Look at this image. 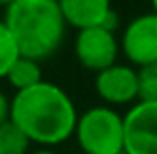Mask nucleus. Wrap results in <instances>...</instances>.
<instances>
[{
	"mask_svg": "<svg viewBox=\"0 0 157 154\" xmlns=\"http://www.w3.org/2000/svg\"><path fill=\"white\" fill-rule=\"evenodd\" d=\"M123 123L125 154H157V103H134Z\"/></svg>",
	"mask_w": 157,
	"mask_h": 154,
	"instance_id": "423d86ee",
	"label": "nucleus"
},
{
	"mask_svg": "<svg viewBox=\"0 0 157 154\" xmlns=\"http://www.w3.org/2000/svg\"><path fill=\"white\" fill-rule=\"evenodd\" d=\"M30 154H55L53 150H47V148H43V150H36V152H30Z\"/></svg>",
	"mask_w": 157,
	"mask_h": 154,
	"instance_id": "4468645a",
	"label": "nucleus"
},
{
	"mask_svg": "<svg viewBox=\"0 0 157 154\" xmlns=\"http://www.w3.org/2000/svg\"><path fill=\"white\" fill-rule=\"evenodd\" d=\"M153 13H157V0L153 2Z\"/></svg>",
	"mask_w": 157,
	"mask_h": 154,
	"instance_id": "2eb2a0df",
	"label": "nucleus"
},
{
	"mask_svg": "<svg viewBox=\"0 0 157 154\" xmlns=\"http://www.w3.org/2000/svg\"><path fill=\"white\" fill-rule=\"evenodd\" d=\"M30 139L13 120L0 125V154H30Z\"/></svg>",
	"mask_w": 157,
	"mask_h": 154,
	"instance_id": "9d476101",
	"label": "nucleus"
},
{
	"mask_svg": "<svg viewBox=\"0 0 157 154\" xmlns=\"http://www.w3.org/2000/svg\"><path fill=\"white\" fill-rule=\"evenodd\" d=\"M121 51L138 70L157 63V13H142L125 26Z\"/></svg>",
	"mask_w": 157,
	"mask_h": 154,
	"instance_id": "39448f33",
	"label": "nucleus"
},
{
	"mask_svg": "<svg viewBox=\"0 0 157 154\" xmlns=\"http://www.w3.org/2000/svg\"><path fill=\"white\" fill-rule=\"evenodd\" d=\"M11 120L32 144L49 148L75 135L78 114L62 87L43 80L28 91L15 93L11 99Z\"/></svg>",
	"mask_w": 157,
	"mask_h": 154,
	"instance_id": "f257e3e1",
	"label": "nucleus"
},
{
	"mask_svg": "<svg viewBox=\"0 0 157 154\" xmlns=\"http://www.w3.org/2000/svg\"><path fill=\"white\" fill-rule=\"evenodd\" d=\"M140 78V102L157 103V63L138 70Z\"/></svg>",
	"mask_w": 157,
	"mask_h": 154,
	"instance_id": "f8f14e48",
	"label": "nucleus"
},
{
	"mask_svg": "<svg viewBox=\"0 0 157 154\" xmlns=\"http://www.w3.org/2000/svg\"><path fill=\"white\" fill-rule=\"evenodd\" d=\"M119 51H121V45L115 32H108L104 27L78 32L75 40V55L78 63L85 70H91L96 74L117 66Z\"/></svg>",
	"mask_w": 157,
	"mask_h": 154,
	"instance_id": "20e7f679",
	"label": "nucleus"
},
{
	"mask_svg": "<svg viewBox=\"0 0 157 154\" xmlns=\"http://www.w3.org/2000/svg\"><path fill=\"white\" fill-rule=\"evenodd\" d=\"M66 26L77 27L78 32L104 27L115 32L119 26V17L106 0H64L59 2Z\"/></svg>",
	"mask_w": 157,
	"mask_h": 154,
	"instance_id": "6e6552de",
	"label": "nucleus"
},
{
	"mask_svg": "<svg viewBox=\"0 0 157 154\" xmlns=\"http://www.w3.org/2000/svg\"><path fill=\"white\" fill-rule=\"evenodd\" d=\"M4 23L9 26L21 57L43 61L64 42L66 19L59 2L53 0H13L6 4Z\"/></svg>",
	"mask_w": 157,
	"mask_h": 154,
	"instance_id": "f03ea898",
	"label": "nucleus"
},
{
	"mask_svg": "<svg viewBox=\"0 0 157 154\" xmlns=\"http://www.w3.org/2000/svg\"><path fill=\"white\" fill-rule=\"evenodd\" d=\"M11 120V99L6 97V93L0 89V125Z\"/></svg>",
	"mask_w": 157,
	"mask_h": 154,
	"instance_id": "ddd939ff",
	"label": "nucleus"
},
{
	"mask_svg": "<svg viewBox=\"0 0 157 154\" xmlns=\"http://www.w3.org/2000/svg\"><path fill=\"white\" fill-rule=\"evenodd\" d=\"M9 84L21 93V91H28L36 84L43 82V70H40V61H34V59H28V57H19L15 61V66L11 68L9 72Z\"/></svg>",
	"mask_w": 157,
	"mask_h": 154,
	"instance_id": "1a4fd4ad",
	"label": "nucleus"
},
{
	"mask_svg": "<svg viewBox=\"0 0 157 154\" xmlns=\"http://www.w3.org/2000/svg\"><path fill=\"white\" fill-rule=\"evenodd\" d=\"M77 141L83 154H125V123L108 106H96L78 114Z\"/></svg>",
	"mask_w": 157,
	"mask_h": 154,
	"instance_id": "7ed1b4c3",
	"label": "nucleus"
},
{
	"mask_svg": "<svg viewBox=\"0 0 157 154\" xmlns=\"http://www.w3.org/2000/svg\"><path fill=\"white\" fill-rule=\"evenodd\" d=\"M21 57L19 47L11 34L9 26L4 23V19H0V78H6L11 68L15 66V61Z\"/></svg>",
	"mask_w": 157,
	"mask_h": 154,
	"instance_id": "9b49d317",
	"label": "nucleus"
},
{
	"mask_svg": "<svg viewBox=\"0 0 157 154\" xmlns=\"http://www.w3.org/2000/svg\"><path fill=\"white\" fill-rule=\"evenodd\" d=\"M96 93L110 106H125L140 99V78L132 66L117 63L96 74Z\"/></svg>",
	"mask_w": 157,
	"mask_h": 154,
	"instance_id": "0eeeda50",
	"label": "nucleus"
}]
</instances>
